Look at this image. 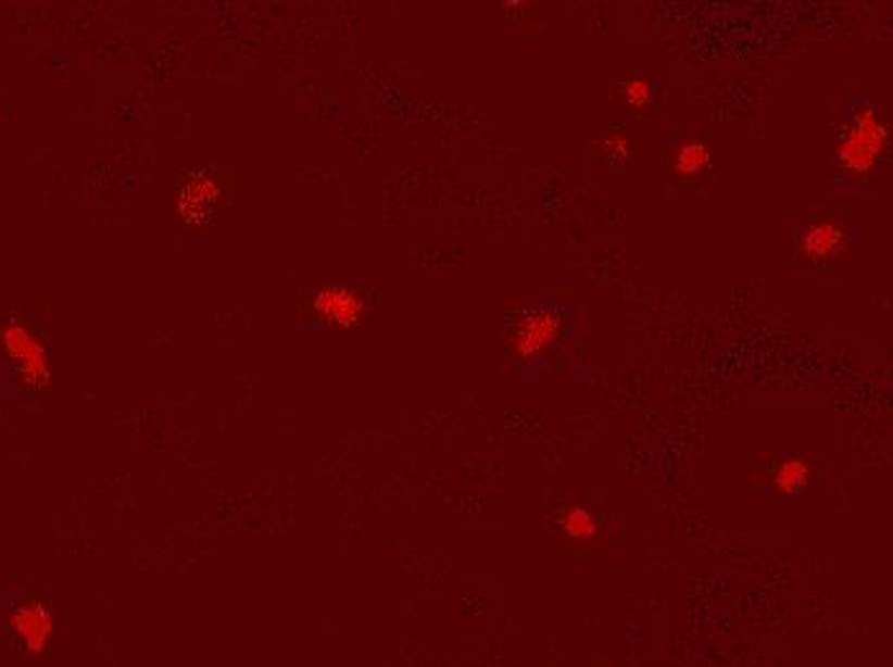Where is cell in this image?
<instances>
[{
    "label": "cell",
    "mask_w": 893,
    "mask_h": 667,
    "mask_svg": "<svg viewBox=\"0 0 893 667\" xmlns=\"http://www.w3.org/2000/svg\"><path fill=\"white\" fill-rule=\"evenodd\" d=\"M563 531L568 534L570 542H588L595 534L593 514L583 506H570L563 514Z\"/></svg>",
    "instance_id": "52a82bcc"
},
{
    "label": "cell",
    "mask_w": 893,
    "mask_h": 667,
    "mask_svg": "<svg viewBox=\"0 0 893 667\" xmlns=\"http://www.w3.org/2000/svg\"><path fill=\"white\" fill-rule=\"evenodd\" d=\"M13 629L21 637V642L32 650H41L52 634V619L41 606H21L13 616Z\"/></svg>",
    "instance_id": "5b68a950"
},
{
    "label": "cell",
    "mask_w": 893,
    "mask_h": 667,
    "mask_svg": "<svg viewBox=\"0 0 893 667\" xmlns=\"http://www.w3.org/2000/svg\"><path fill=\"white\" fill-rule=\"evenodd\" d=\"M806 480H809V467L798 463V460H791V463H785L781 470H778L776 486L781 488L783 493H793L798 491V488H804Z\"/></svg>",
    "instance_id": "ba28073f"
},
{
    "label": "cell",
    "mask_w": 893,
    "mask_h": 667,
    "mask_svg": "<svg viewBox=\"0 0 893 667\" xmlns=\"http://www.w3.org/2000/svg\"><path fill=\"white\" fill-rule=\"evenodd\" d=\"M0 339H3V347H5V352H9V357L16 362L21 378H24L26 382H37V386H41L49 375L47 352H45V347L32 337V331H28L26 326L11 322L9 326H3Z\"/></svg>",
    "instance_id": "7a4b0ae2"
},
{
    "label": "cell",
    "mask_w": 893,
    "mask_h": 667,
    "mask_svg": "<svg viewBox=\"0 0 893 667\" xmlns=\"http://www.w3.org/2000/svg\"><path fill=\"white\" fill-rule=\"evenodd\" d=\"M842 247V231L834 224H814L804 237V250L809 257L821 260Z\"/></svg>",
    "instance_id": "8992f818"
},
{
    "label": "cell",
    "mask_w": 893,
    "mask_h": 667,
    "mask_svg": "<svg viewBox=\"0 0 893 667\" xmlns=\"http://www.w3.org/2000/svg\"><path fill=\"white\" fill-rule=\"evenodd\" d=\"M559 334V316L552 309H529L516 326V352L521 357H537L555 342Z\"/></svg>",
    "instance_id": "3957f363"
},
{
    "label": "cell",
    "mask_w": 893,
    "mask_h": 667,
    "mask_svg": "<svg viewBox=\"0 0 893 667\" xmlns=\"http://www.w3.org/2000/svg\"><path fill=\"white\" fill-rule=\"evenodd\" d=\"M316 311L324 322L352 326L357 324L360 316H363V301L344 288H329L318 293Z\"/></svg>",
    "instance_id": "277c9868"
},
{
    "label": "cell",
    "mask_w": 893,
    "mask_h": 667,
    "mask_svg": "<svg viewBox=\"0 0 893 667\" xmlns=\"http://www.w3.org/2000/svg\"><path fill=\"white\" fill-rule=\"evenodd\" d=\"M706 160H708L706 149L696 144V141H691V144H686L683 149H680L678 169L686 175H693V173H699V169H704Z\"/></svg>",
    "instance_id": "9c48e42d"
},
{
    "label": "cell",
    "mask_w": 893,
    "mask_h": 667,
    "mask_svg": "<svg viewBox=\"0 0 893 667\" xmlns=\"http://www.w3.org/2000/svg\"><path fill=\"white\" fill-rule=\"evenodd\" d=\"M885 141V126L873 109H860L850 121L840 144V160L850 173H868Z\"/></svg>",
    "instance_id": "6da1fadb"
},
{
    "label": "cell",
    "mask_w": 893,
    "mask_h": 667,
    "mask_svg": "<svg viewBox=\"0 0 893 667\" xmlns=\"http://www.w3.org/2000/svg\"><path fill=\"white\" fill-rule=\"evenodd\" d=\"M624 96H627V101L632 105H642L650 98V85L647 83H629L627 88H624Z\"/></svg>",
    "instance_id": "30bf717a"
}]
</instances>
